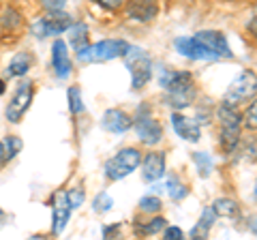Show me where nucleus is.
Masks as SVG:
<instances>
[{
    "label": "nucleus",
    "mask_w": 257,
    "mask_h": 240,
    "mask_svg": "<svg viewBox=\"0 0 257 240\" xmlns=\"http://www.w3.org/2000/svg\"><path fill=\"white\" fill-rule=\"evenodd\" d=\"M193 161H195L202 178H208V176L212 174L214 165H212V159H210V155H208V153H193Z\"/></svg>",
    "instance_id": "22"
},
{
    "label": "nucleus",
    "mask_w": 257,
    "mask_h": 240,
    "mask_svg": "<svg viewBox=\"0 0 257 240\" xmlns=\"http://www.w3.org/2000/svg\"><path fill=\"white\" fill-rule=\"evenodd\" d=\"M69 105L73 114H82L84 111V103H82V90L79 88H69Z\"/></svg>",
    "instance_id": "24"
},
{
    "label": "nucleus",
    "mask_w": 257,
    "mask_h": 240,
    "mask_svg": "<svg viewBox=\"0 0 257 240\" xmlns=\"http://www.w3.org/2000/svg\"><path fill=\"white\" fill-rule=\"evenodd\" d=\"M131 127H135V133H138L140 142L146 144V146H157V144L163 140V127H161L148 111L144 114V107H140V114L135 116V123Z\"/></svg>",
    "instance_id": "8"
},
{
    "label": "nucleus",
    "mask_w": 257,
    "mask_h": 240,
    "mask_svg": "<svg viewBox=\"0 0 257 240\" xmlns=\"http://www.w3.org/2000/svg\"><path fill=\"white\" fill-rule=\"evenodd\" d=\"M165 174V155L163 153H150L144 159V170H142V178L146 182H155L159 178H163Z\"/></svg>",
    "instance_id": "16"
},
{
    "label": "nucleus",
    "mask_w": 257,
    "mask_h": 240,
    "mask_svg": "<svg viewBox=\"0 0 257 240\" xmlns=\"http://www.w3.org/2000/svg\"><path fill=\"white\" fill-rule=\"evenodd\" d=\"M96 5H101L103 9H107V11H116L120 9V7L124 5V0H94Z\"/></svg>",
    "instance_id": "33"
},
{
    "label": "nucleus",
    "mask_w": 257,
    "mask_h": 240,
    "mask_svg": "<svg viewBox=\"0 0 257 240\" xmlns=\"http://www.w3.org/2000/svg\"><path fill=\"white\" fill-rule=\"evenodd\" d=\"M30 65H32V56L30 54H18V56H13V60L9 62V67H7V75H9V77H22V75H26Z\"/></svg>",
    "instance_id": "18"
},
{
    "label": "nucleus",
    "mask_w": 257,
    "mask_h": 240,
    "mask_svg": "<svg viewBox=\"0 0 257 240\" xmlns=\"http://www.w3.org/2000/svg\"><path fill=\"white\" fill-rule=\"evenodd\" d=\"M3 88H5V84H3V82H0V92H3Z\"/></svg>",
    "instance_id": "36"
},
{
    "label": "nucleus",
    "mask_w": 257,
    "mask_h": 240,
    "mask_svg": "<svg viewBox=\"0 0 257 240\" xmlns=\"http://www.w3.org/2000/svg\"><path fill=\"white\" fill-rule=\"evenodd\" d=\"M161 199L159 197H155V195H148V197H142L140 199V208L144 212H159L161 210Z\"/></svg>",
    "instance_id": "26"
},
{
    "label": "nucleus",
    "mask_w": 257,
    "mask_h": 240,
    "mask_svg": "<svg viewBox=\"0 0 257 240\" xmlns=\"http://www.w3.org/2000/svg\"><path fill=\"white\" fill-rule=\"evenodd\" d=\"M7 163V153H5V144L0 142V165Z\"/></svg>",
    "instance_id": "35"
},
{
    "label": "nucleus",
    "mask_w": 257,
    "mask_h": 240,
    "mask_svg": "<svg viewBox=\"0 0 257 240\" xmlns=\"http://www.w3.org/2000/svg\"><path fill=\"white\" fill-rule=\"evenodd\" d=\"M174 47H176L178 54L187 56V58H191V60H216L219 58V56H216L212 50H208L195 35L193 37H178L174 41Z\"/></svg>",
    "instance_id": "10"
},
{
    "label": "nucleus",
    "mask_w": 257,
    "mask_h": 240,
    "mask_svg": "<svg viewBox=\"0 0 257 240\" xmlns=\"http://www.w3.org/2000/svg\"><path fill=\"white\" fill-rule=\"evenodd\" d=\"M101 125H103V129L105 131L120 135V133H126L128 129H131L133 120L122 109H107L105 114H103V118H101Z\"/></svg>",
    "instance_id": "12"
},
{
    "label": "nucleus",
    "mask_w": 257,
    "mask_h": 240,
    "mask_svg": "<svg viewBox=\"0 0 257 240\" xmlns=\"http://www.w3.org/2000/svg\"><path fill=\"white\" fill-rule=\"evenodd\" d=\"M212 210L216 217H236V212H238V204L234 202V199H227V197H221V199H216V202L212 204Z\"/></svg>",
    "instance_id": "21"
},
{
    "label": "nucleus",
    "mask_w": 257,
    "mask_h": 240,
    "mask_svg": "<svg viewBox=\"0 0 257 240\" xmlns=\"http://www.w3.org/2000/svg\"><path fill=\"white\" fill-rule=\"evenodd\" d=\"M111 206H114V199H111L109 193H99L94 197V204H92L94 212H107V210H111Z\"/></svg>",
    "instance_id": "25"
},
{
    "label": "nucleus",
    "mask_w": 257,
    "mask_h": 240,
    "mask_svg": "<svg viewBox=\"0 0 257 240\" xmlns=\"http://www.w3.org/2000/svg\"><path fill=\"white\" fill-rule=\"evenodd\" d=\"M41 5L47 11H62L64 5H67V0H41Z\"/></svg>",
    "instance_id": "32"
},
{
    "label": "nucleus",
    "mask_w": 257,
    "mask_h": 240,
    "mask_svg": "<svg viewBox=\"0 0 257 240\" xmlns=\"http://www.w3.org/2000/svg\"><path fill=\"white\" fill-rule=\"evenodd\" d=\"M214 219H216L214 210H212V208H206V210L202 212V219H199V223L193 227L191 238H206L208 231H210V227L214 225Z\"/></svg>",
    "instance_id": "19"
},
{
    "label": "nucleus",
    "mask_w": 257,
    "mask_h": 240,
    "mask_svg": "<svg viewBox=\"0 0 257 240\" xmlns=\"http://www.w3.org/2000/svg\"><path fill=\"white\" fill-rule=\"evenodd\" d=\"M161 88L167 90V103L176 109H184L195 101V84H193V75L187 71H170L161 69L159 73Z\"/></svg>",
    "instance_id": "1"
},
{
    "label": "nucleus",
    "mask_w": 257,
    "mask_h": 240,
    "mask_svg": "<svg viewBox=\"0 0 257 240\" xmlns=\"http://www.w3.org/2000/svg\"><path fill=\"white\" fill-rule=\"evenodd\" d=\"M71 18L64 11H50L47 15H43L41 20H37L32 24V33L39 39L45 37H56L60 33H67V28L71 26Z\"/></svg>",
    "instance_id": "6"
},
{
    "label": "nucleus",
    "mask_w": 257,
    "mask_h": 240,
    "mask_svg": "<svg viewBox=\"0 0 257 240\" xmlns=\"http://www.w3.org/2000/svg\"><path fill=\"white\" fill-rule=\"evenodd\" d=\"M255 114H257V103L253 101L251 105H248L246 114H244V125H246L251 131H255Z\"/></svg>",
    "instance_id": "31"
},
{
    "label": "nucleus",
    "mask_w": 257,
    "mask_h": 240,
    "mask_svg": "<svg viewBox=\"0 0 257 240\" xmlns=\"http://www.w3.org/2000/svg\"><path fill=\"white\" fill-rule=\"evenodd\" d=\"M32 94H35V88H32V82H20V86L15 88L13 97L9 99V105H7V118L11 123H20L22 116L26 114V109L30 107Z\"/></svg>",
    "instance_id": "9"
},
{
    "label": "nucleus",
    "mask_w": 257,
    "mask_h": 240,
    "mask_svg": "<svg viewBox=\"0 0 257 240\" xmlns=\"http://www.w3.org/2000/svg\"><path fill=\"white\" fill-rule=\"evenodd\" d=\"M67 33H69V37H71V45H73V50H75V54L77 52H82L84 47L88 45V26L86 24H71V26L67 28Z\"/></svg>",
    "instance_id": "17"
},
{
    "label": "nucleus",
    "mask_w": 257,
    "mask_h": 240,
    "mask_svg": "<svg viewBox=\"0 0 257 240\" xmlns=\"http://www.w3.org/2000/svg\"><path fill=\"white\" fill-rule=\"evenodd\" d=\"M142 163V155L138 148H122L105 163V176L109 180H120L124 176L133 174Z\"/></svg>",
    "instance_id": "5"
},
{
    "label": "nucleus",
    "mask_w": 257,
    "mask_h": 240,
    "mask_svg": "<svg viewBox=\"0 0 257 240\" xmlns=\"http://www.w3.org/2000/svg\"><path fill=\"white\" fill-rule=\"evenodd\" d=\"M219 129H221V148L223 153H234L238 142H240V131H242V120L240 114L231 105L219 107Z\"/></svg>",
    "instance_id": "3"
},
{
    "label": "nucleus",
    "mask_w": 257,
    "mask_h": 240,
    "mask_svg": "<svg viewBox=\"0 0 257 240\" xmlns=\"http://www.w3.org/2000/svg\"><path fill=\"white\" fill-rule=\"evenodd\" d=\"M165 191L170 193V197L174 199V202H180V199L187 197V187H184L182 182H178V178H170V180H167Z\"/></svg>",
    "instance_id": "23"
},
{
    "label": "nucleus",
    "mask_w": 257,
    "mask_h": 240,
    "mask_svg": "<svg viewBox=\"0 0 257 240\" xmlns=\"http://www.w3.org/2000/svg\"><path fill=\"white\" fill-rule=\"evenodd\" d=\"M71 217V206L67 202V193H56L54 197V217H52V234L58 236L67 227V221Z\"/></svg>",
    "instance_id": "13"
},
{
    "label": "nucleus",
    "mask_w": 257,
    "mask_h": 240,
    "mask_svg": "<svg viewBox=\"0 0 257 240\" xmlns=\"http://www.w3.org/2000/svg\"><path fill=\"white\" fill-rule=\"evenodd\" d=\"M255 97V73L253 71H244V73H240L234 82L229 84L227 92H225V105H238V103L242 101H248Z\"/></svg>",
    "instance_id": "7"
},
{
    "label": "nucleus",
    "mask_w": 257,
    "mask_h": 240,
    "mask_svg": "<svg viewBox=\"0 0 257 240\" xmlns=\"http://www.w3.org/2000/svg\"><path fill=\"white\" fill-rule=\"evenodd\" d=\"M122 58L126 60V69L131 73V84L135 90L144 88L150 77H152V62H150V56L142 50V47H135V45H128L126 52Z\"/></svg>",
    "instance_id": "4"
},
{
    "label": "nucleus",
    "mask_w": 257,
    "mask_h": 240,
    "mask_svg": "<svg viewBox=\"0 0 257 240\" xmlns=\"http://www.w3.org/2000/svg\"><path fill=\"white\" fill-rule=\"evenodd\" d=\"M84 197H86L84 189H73V191H69V193H67V202H69V206H71V210H75V208L82 206V204H84Z\"/></svg>",
    "instance_id": "27"
},
{
    "label": "nucleus",
    "mask_w": 257,
    "mask_h": 240,
    "mask_svg": "<svg viewBox=\"0 0 257 240\" xmlns=\"http://www.w3.org/2000/svg\"><path fill=\"white\" fill-rule=\"evenodd\" d=\"M163 227H165V219L163 217H157V219H152L148 225L142 227V234H148L150 236V234H157V231H161Z\"/></svg>",
    "instance_id": "30"
},
{
    "label": "nucleus",
    "mask_w": 257,
    "mask_h": 240,
    "mask_svg": "<svg viewBox=\"0 0 257 240\" xmlns=\"http://www.w3.org/2000/svg\"><path fill=\"white\" fill-rule=\"evenodd\" d=\"M5 144V153H7V161H11V159L20 153V148H22V142L18 140V138H9L7 142H3Z\"/></svg>",
    "instance_id": "29"
},
{
    "label": "nucleus",
    "mask_w": 257,
    "mask_h": 240,
    "mask_svg": "<svg viewBox=\"0 0 257 240\" xmlns=\"http://www.w3.org/2000/svg\"><path fill=\"white\" fill-rule=\"evenodd\" d=\"M146 5L155 7V0H131V7H128V15L135 20H152V15L157 11L146 9Z\"/></svg>",
    "instance_id": "20"
},
{
    "label": "nucleus",
    "mask_w": 257,
    "mask_h": 240,
    "mask_svg": "<svg viewBox=\"0 0 257 240\" xmlns=\"http://www.w3.org/2000/svg\"><path fill=\"white\" fill-rule=\"evenodd\" d=\"M195 37L208 47V50H212L216 56H219V58H229V56H231L227 39H225V35L219 33V30H199Z\"/></svg>",
    "instance_id": "11"
},
{
    "label": "nucleus",
    "mask_w": 257,
    "mask_h": 240,
    "mask_svg": "<svg viewBox=\"0 0 257 240\" xmlns=\"http://www.w3.org/2000/svg\"><path fill=\"white\" fill-rule=\"evenodd\" d=\"M163 236H165L167 240H178V238H184V234H182V229H180V227H167Z\"/></svg>",
    "instance_id": "34"
},
{
    "label": "nucleus",
    "mask_w": 257,
    "mask_h": 240,
    "mask_svg": "<svg viewBox=\"0 0 257 240\" xmlns=\"http://www.w3.org/2000/svg\"><path fill=\"white\" fill-rule=\"evenodd\" d=\"M128 43L122 39H103V41H96L94 45L88 43L82 52H77V60L79 62H107V60H116L122 58L126 52Z\"/></svg>",
    "instance_id": "2"
},
{
    "label": "nucleus",
    "mask_w": 257,
    "mask_h": 240,
    "mask_svg": "<svg viewBox=\"0 0 257 240\" xmlns=\"http://www.w3.org/2000/svg\"><path fill=\"white\" fill-rule=\"evenodd\" d=\"M52 62H54V71L60 79H67L71 73V58H69V50L67 43L62 39H56L52 45Z\"/></svg>",
    "instance_id": "14"
},
{
    "label": "nucleus",
    "mask_w": 257,
    "mask_h": 240,
    "mask_svg": "<svg viewBox=\"0 0 257 240\" xmlns=\"http://www.w3.org/2000/svg\"><path fill=\"white\" fill-rule=\"evenodd\" d=\"M20 20H22V18H20L18 11H15V9H7L5 15L0 18V24H3L5 28H15V26L20 24Z\"/></svg>",
    "instance_id": "28"
},
{
    "label": "nucleus",
    "mask_w": 257,
    "mask_h": 240,
    "mask_svg": "<svg viewBox=\"0 0 257 240\" xmlns=\"http://www.w3.org/2000/svg\"><path fill=\"white\" fill-rule=\"evenodd\" d=\"M172 127H174V131L178 133L182 140H187V142H199V138H202L199 125L193 123L191 118L178 114V111H176V114H172Z\"/></svg>",
    "instance_id": "15"
}]
</instances>
